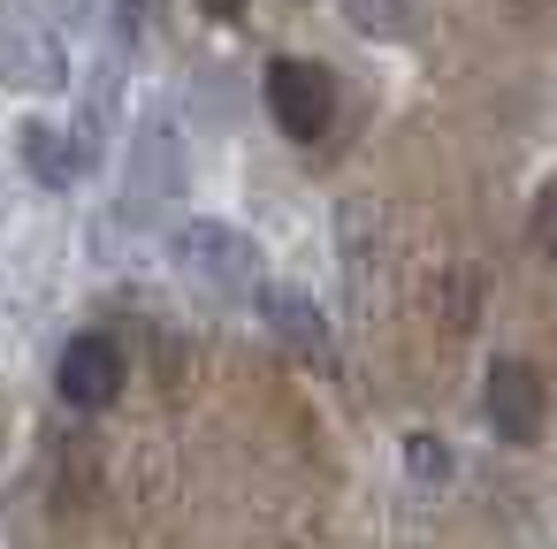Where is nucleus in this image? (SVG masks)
I'll return each instance as SVG.
<instances>
[{"instance_id": "11", "label": "nucleus", "mask_w": 557, "mask_h": 549, "mask_svg": "<svg viewBox=\"0 0 557 549\" xmlns=\"http://www.w3.org/2000/svg\"><path fill=\"white\" fill-rule=\"evenodd\" d=\"M199 9H207V16H237V9H245V0H199Z\"/></svg>"}, {"instance_id": "2", "label": "nucleus", "mask_w": 557, "mask_h": 549, "mask_svg": "<svg viewBox=\"0 0 557 549\" xmlns=\"http://www.w3.org/2000/svg\"><path fill=\"white\" fill-rule=\"evenodd\" d=\"M0 85L9 92H70V54L32 0H0Z\"/></svg>"}, {"instance_id": "3", "label": "nucleus", "mask_w": 557, "mask_h": 549, "mask_svg": "<svg viewBox=\"0 0 557 549\" xmlns=\"http://www.w3.org/2000/svg\"><path fill=\"white\" fill-rule=\"evenodd\" d=\"M260 100H268L275 130H283L290 146H313V138L336 123V77H329V62H306V54H283V62H268V77H260Z\"/></svg>"}, {"instance_id": "9", "label": "nucleus", "mask_w": 557, "mask_h": 549, "mask_svg": "<svg viewBox=\"0 0 557 549\" xmlns=\"http://www.w3.org/2000/svg\"><path fill=\"white\" fill-rule=\"evenodd\" d=\"M405 473H412L420 488H435V481H450V450H443L435 435H405Z\"/></svg>"}, {"instance_id": "5", "label": "nucleus", "mask_w": 557, "mask_h": 549, "mask_svg": "<svg viewBox=\"0 0 557 549\" xmlns=\"http://www.w3.org/2000/svg\"><path fill=\"white\" fill-rule=\"evenodd\" d=\"M123 351L108 344V336H70L62 344V359H54V389H62V404H77V412H108L115 397H123Z\"/></svg>"}, {"instance_id": "1", "label": "nucleus", "mask_w": 557, "mask_h": 549, "mask_svg": "<svg viewBox=\"0 0 557 549\" xmlns=\"http://www.w3.org/2000/svg\"><path fill=\"white\" fill-rule=\"evenodd\" d=\"M169 260H176L184 283H199L214 298H252L260 290V245L230 222H184L169 237Z\"/></svg>"}, {"instance_id": "6", "label": "nucleus", "mask_w": 557, "mask_h": 549, "mask_svg": "<svg viewBox=\"0 0 557 549\" xmlns=\"http://www.w3.org/2000/svg\"><path fill=\"white\" fill-rule=\"evenodd\" d=\"M16 153H24V169H32L47 191H70V184L100 161V130H70V123L32 115V123L16 130Z\"/></svg>"}, {"instance_id": "7", "label": "nucleus", "mask_w": 557, "mask_h": 549, "mask_svg": "<svg viewBox=\"0 0 557 549\" xmlns=\"http://www.w3.org/2000/svg\"><path fill=\"white\" fill-rule=\"evenodd\" d=\"M260 305H268V328L298 351V359H313V366H336V336H329V321H321V305L306 298V290H283V283H260L252 290Z\"/></svg>"}, {"instance_id": "8", "label": "nucleus", "mask_w": 557, "mask_h": 549, "mask_svg": "<svg viewBox=\"0 0 557 549\" xmlns=\"http://www.w3.org/2000/svg\"><path fill=\"white\" fill-rule=\"evenodd\" d=\"M344 16H351V32H367V39H405V0H344Z\"/></svg>"}, {"instance_id": "10", "label": "nucleus", "mask_w": 557, "mask_h": 549, "mask_svg": "<svg viewBox=\"0 0 557 549\" xmlns=\"http://www.w3.org/2000/svg\"><path fill=\"white\" fill-rule=\"evenodd\" d=\"M54 16H62V24H92V16H100V0H54Z\"/></svg>"}, {"instance_id": "4", "label": "nucleus", "mask_w": 557, "mask_h": 549, "mask_svg": "<svg viewBox=\"0 0 557 549\" xmlns=\"http://www.w3.org/2000/svg\"><path fill=\"white\" fill-rule=\"evenodd\" d=\"M481 412H488V435H496V442L534 450L542 427H549V382H542V366H534V359H488Z\"/></svg>"}]
</instances>
